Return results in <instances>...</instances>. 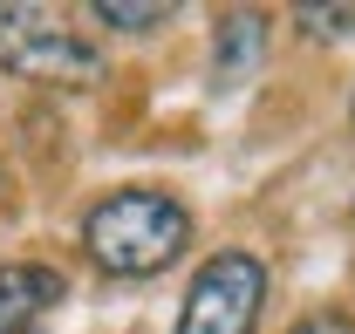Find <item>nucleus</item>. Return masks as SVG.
Segmentation results:
<instances>
[{"mask_svg": "<svg viewBox=\"0 0 355 334\" xmlns=\"http://www.w3.org/2000/svg\"><path fill=\"white\" fill-rule=\"evenodd\" d=\"M83 246L110 280H150V273H164L178 252L191 246V211L178 205L171 191L123 184L103 205H89Z\"/></svg>", "mask_w": 355, "mask_h": 334, "instance_id": "1", "label": "nucleus"}, {"mask_svg": "<svg viewBox=\"0 0 355 334\" xmlns=\"http://www.w3.org/2000/svg\"><path fill=\"white\" fill-rule=\"evenodd\" d=\"M103 48L76 35L55 7L35 0H0V76L35 89H96L103 82Z\"/></svg>", "mask_w": 355, "mask_h": 334, "instance_id": "2", "label": "nucleus"}, {"mask_svg": "<svg viewBox=\"0 0 355 334\" xmlns=\"http://www.w3.org/2000/svg\"><path fill=\"white\" fill-rule=\"evenodd\" d=\"M266 307V266L253 252H219L191 273L184 307H178V334H253Z\"/></svg>", "mask_w": 355, "mask_h": 334, "instance_id": "3", "label": "nucleus"}, {"mask_svg": "<svg viewBox=\"0 0 355 334\" xmlns=\"http://www.w3.org/2000/svg\"><path fill=\"white\" fill-rule=\"evenodd\" d=\"M62 300H69V280L55 266H42V259L0 266V334H42Z\"/></svg>", "mask_w": 355, "mask_h": 334, "instance_id": "4", "label": "nucleus"}, {"mask_svg": "<svg viewBox=\"0 0 355 334\" xmlns=\"http://www.w3.org/2000/svg\"><path fill=\"white\" fill-rule=\"evenodd\" d=\"M260 55H266V14H253V7L219 14V35H212V89H246L260 76Z\"/></svg>", "mask_w": 355, "mask_h": 334, "instance_id": "5", "label": "nucleus"}, {"mask_svg": "<svg viewBox=\"0 0 355 334\" xmlns=\"http://www.w3.org/2000/svg\"><path fill=\"white\" fill-rule=\"evenodd\" d=\"M89 14H96L103 28H123V35H150V28H164V21H171L178 7H171V0H144V7H130V0H96Z\"/></svg>", "mask_w": 355, "mask_h": 334, "instance_id": "6", "label": "nucleus"}, {"mask_svg": "<svg viewBox=\"0 0 355 334\" xmlns=\"http://www.w3.org/2000/svg\"><path fill=\"white\" fill-rule=\"evenodd\" d=\"M294 28L308 35V42H342V35H355V0H342V7H294Z\"/></svg>", "mask_w": 355, "mask_h": 334, "instance_id": "7", "label": "nucleus"}, {"mask_svg": "<svg viewBox=\"0 0 355 334\" xmlns=\"http://www.w3.org/2000/svg\"><path fill=\"white\" fill-rule=\"evenodd\" d=\"M287 334H355V321H349V314H335V307H328V314H308V321H294Z\"/></svg>", "mask_w": 355, "mask_h": 334, "instance_id": "8", "label": "nucleus"}, {"mask_svg": "<svg viewBox=\"0 0 355 334\" xmlns=\"http://www.w3.org/2000/svg\"><path fill=\"white\" fill-rule=\"evenodd\" d=\"M349 123H355V96H349Z\"/></svg>", "mask_w": 355, "mask_h": 334, "instance_id": "9", "label": "nucleus"}]
</instances>
